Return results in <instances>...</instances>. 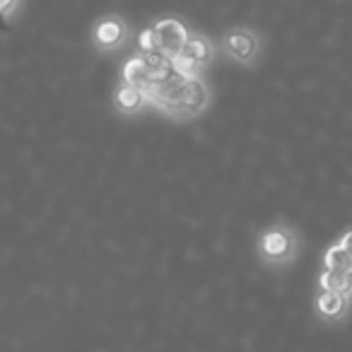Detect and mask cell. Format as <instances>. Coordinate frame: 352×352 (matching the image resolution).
Segmentation results:
<instances>
[{
  "label": "cell",
  "mask_w": 352,
  "mask_h": 352,
  "mask_svg": "<svg viewBox=\"0 0 352 352\" xmlns=\"http://www.w3.org/2000/svg\"><path fill=\"white\" fill-rule=\"evenodd\" d=\"M352 258L342 251V246L338 244H331L326 251H323V261H321V270H336V273H345L350 268Z\"/></svg>",
  "instance_id": "cell-10"
},
{
  "label": "cell",
  "mask_w": 352,
  "mask_h": 352,
  "mask_svg": "<svg viewBox=\"0 0 352 352\" xmlns=\"http://www.w3.org/2000/svg\"><path fill=\"white\" fill-rule=\"evenodd\" d=\"M135 54L140 56H152L157 54V46H155V36H152V30L150 27H145V30L138 34V51Z\"/></svg>",
  "instance_id": "cell-12"
},
{
  "label": "cell",
  "mask_w": 352,
  "mask_h": 352,
  "mask_svg": "<svg viewBox=\"0 0 352 352\" xmlns=\"http://www.w3.org/2000/svg\"><path fill=\"white\" fill-rule=\"evenodd\" d=\"M121 82L123 85H131V87H147V63H145V56L135 54L123 63L121 68Z\"/></svg>",
  "instance_id": "cell-9"
},
{
  "label": "cell",
  "mask_w": 352,
  "mask_h": 352,
  "mask_svg": "<svg viewBox=\"0 0 352 352\" xmlns=\"http://www.w3.org/2000/svg\"><path fill=\"white\" fill-rule=\"evenodd\" d=\"M345 283H347V289H350V294H352V263H350V268L345 270Z\"/></svg>",
  "instance_id": "cell-15"
},
{
  "label": "cell",
  "mask_w": 352,
  "mask_h": 352,
  "mask_svg": "<svg viewBox=\"0 0 352 352\" xmlns=\"http://www.w3.org/2000/svg\"><path fill=\"white\" fill-rule=\"evenodd\" d=\"M210 104H212V92H210V85L206 82L203 75H198V78H184L179 97H176L162 113H164L166 118H171V121L186 123V121L201 118L203 113L210 109Z\"/></svg>",
  "instance_id": "cell-3"
},
{
  "label": "cell",
  "mask_w": 352,
  "mask_h": 352,
  "mask_svg": "<svg viewBox=\"0 0 352 352\" xmlns=\"http://www.w3.org/2000/svg\"><path fill=\"white\" fill-rule=\"evenodd\" d=\"M150 30H152V36H155L157 54L166 56V58H171V60L182 54L188 34H191L186 22H184L182 17H174V15L160 17L157 22H152Z\"/></svg>",
  "instance_id": "cell-6"
},
{
  "label": "cell",
  "mask_w": 352,
  "mask_h": 352,
  "mask_svg": "<svg viewBox=\"0 0 352 352\" xmlns=\"http://www.w3.org/2000/svg\"><path fill=\"white\" fill-rule=\"evenodd\" d=\"M111 107L116 113L121 116H138L142 113L147 107H152L150 97H147L145 89L140 87H131V85H116L111 94Z\"/></svg>",
  "instance_id": "cell-7"
},
{
  "label": "cell",
  "mask_w": 352,
  "mask_h": 352,
  "mask_svg": "<svg viewBox=\"0 0 352 352\" xmlns=\"http://www.w3.org/2000/svg\"><path fill=\"white\" fill-rule=\"evenodd\" d=\"M314 311L326 323H338L350 311V297L342 292H331V289H316L314 297Z\"/></svg>",
  "instance_id": "cell-8"
},
{
  "label": "cell",
  "mask_w": 352,
  "mask_h": 352,
  "mask_svg": "<svg viewBox=\"0 0 352 352\" xmlns=\"http://www.w3.org/2000/svg\"><path fill=\"white\" fill-rule=\"evenodd\" d=\"M302 251V234L292 222L275 220L256 234V256L268 268H285L294 263Z\"/></svg>",
  "instance_id": "cell-1"
},
{
  "label": "cell",
  "mask_w": 352,
  "mask_h": 352,
  "mask_svg": "<svg viewBox=\"0 0 352 352\" xmlns=\"http://www.w3.org/2000/svg\"><path fill=\"white\" fill-rule=\"evenodd\" d=\"M316 287L331 289V292H342V294H347V297H352L345 283V273H336V270H321L316 280Z\"/></svg>",
  "instance_id": "cell-11"
},
{
  "label": "cell",
  "mask_w": 352,
  "mask_h": 352,
  "mask_svg": "<svg viewBox=\"0 0 352 352\" xmlns=\"http://www.w3.org/2000/svg\"><path fill=\"white\" fill-rule=\"evenodd\" d=\"M265 39L256 27L249 25H236L227 27L220 36H217V51L225 56L227 60L244 68H256L263 56Z\"/></svg>",
  "instance_id": "cell-2"
},
{
  "label": "cell",
  "mask_w": 352,
  "mask_h": 352,
  "mask_svg": "<svg viewBox=\"0 0 352 352\" xmlns=\"http://www.w3.org/2000/svg\"><path fill=\"white\" fill-rule=\"evenodd\" d=\"M338 244H340V246H342V251H345V254L352 258V227H350L347 232H342V236L338 239Z\"/></svg>",
  "instance_id": "cell-14"
},
{
  "label": "cell",
  "mask_w": 352,
  "mask_h": 352,
  "mask_svg": "<svg viewBox=\"0 0 352 352\" xmlns=\"http://www.w3.org/2000/svg\"><path fill=\"white\" fill-rule=\"evenodd\" d=\"M133 30L131 22L126 20L118 12H109V15H102L99 20H94L92 30H89V44L97 54H116L123 46L131 41Z\"/></svg>",
  "instance_id": "cell-5"
},
{
  "label": "cell",
  "mask_w": 352,
  "mask_h": 352,
  "mask_svg": "<svg viewBox=\"0 0 352 352\" xmlns=\"http://www.w3.org/2000/svg\"><path fill=\"white\" fill-rule=\"evenodd\" d=\"M20 0H0V17H10L17 10Z\"/></svg>",
  "instance_id": "cell-13"
},
{
  "label": "cell",
  "mask_w": 352,
  "mask_h": 352,
  "mask_svg": "<svg viewBox=\"0 0 352 352\" xmlns=\"http://www.w3.org/2000/svg\"><path fill=\"white\" fill-rule=\"evenodd\" d=\"M217 58V41H212L206 32L188 34L182 54L174 58V68L182 78H198L203 75Z\"/></svg>",
  "instance_id": "cell-4"
}]
</instances>
